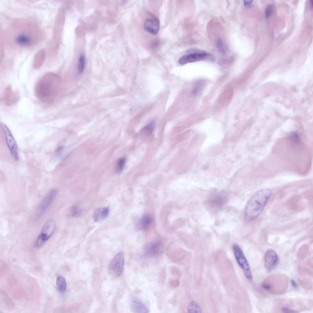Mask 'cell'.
Listing matches in <instances>:
<instances>
[{
    "instance_id": "3957f363",
    "label": "cell",
    "mask_w": 313,
    "mask_h": 313,
    "mask_svg": "<svg viewBox=\"0 0 313 313\" xmlns=\"http://www.w3.org/2000/svg\"><path fill=\"white\" fill-rule=\"evenodd\" d=\"M56 227V223L53 220L50 219L46 221L35 241V247L39 248L42 246L52 236Z\"/></svg>"
},
{
    "instance_id": "8992f818",
    "label": "cell",
    "mask_w": 313,
    "mask_h": 313,
    "mask_svg": "<svg viewBox=\"0 0 313 313\" xmlns=\"http://www.w3.org/2000/svg\"><path fill=\"white\" fill-rule=\"evenodd\" d=\"M124 256L122 252L118 253L112 259L109 264V273L115 277H119L124 268Z\"/></svg>"
},
{
    "instance_id": "30bf717a",
    "label": "cell",
    "mask_w": 313,
    "mask_h": 313,
    "mask_svg": "<svg viewBox=\"0 0 313 313\" xmlns=\"http://www.w3.org/2000/svg\"><path fill=\"white\" fill-rule=\"evenodd\" d=\"M130 305L132 311L135 313H146L149 310L146 305L138 298L133 297L131 298Z\"/></svg>"
},
{
    "instance_id": "5b68a950",
    "label": "cell",
    "mask_w": 313,
    "mask_h": 313,
    "mask_svg": "<svg viewBox=\"0 0 313 313\" xmlns=\"http://www.w3.org/2000/svg\"><path fill=\"white\" fill-rule=\"evenodd\" d=\"M234 254L236 260L242 270L245 277L249 280L252 279L251 271L249 264L241 248L237 245L232 247Z\"/></svg>"
},
{
    "instance_id": "6da1fadb",
    "label": "cell",
    "mask_w": 313,
    "mask_h": 313,
    "mask_svg": "<svg viewBox=\"0 0 313 313\" xmlns=\"http://www.w3.org/2000/svg\"><path fill=\"white\" fill-rule=\"evenodd\" d=\"M60 84V77L57 74L52 72L46 73L37 82L35 88V94L41 101L51 102L57 95Z\"/></svg>"
},
{
    "instance_id": "44dd1931",
    "label": "cell",
    "mask_w": 313,
    "mask_h": 313,
    "mask_svg": "<svg viewBox=\"0 0 313 313\" xmlns=\"http://www.w3.org/2000/svg\"><path fill=\"white\" fill-rule=\"evenodd\" d=\"M126 161V159L124 157L121 158L118 160L116 166V171L117 172L120 173L123 170Z\"/></svg>"
},
{
    "instance_id": "4316f807",
    "label": "cell",
    "mask_w": 313,
    "mask_h": 313,
    "mask_svg": "<svg viewBox=\"0 0 313 313\" xmlns=\"http://www.w3.org/2000/svg\"><path fill=\"white\" fill-rule=\"evenodd\" d=\"M261 286L262 288L266 290L269 291L271 289V285L268 283H263L262 284Z\"/></svg>"
},
{
    "instance_id": "cb8c5ba5",
    "label": "cell",
    "mask_w": 313,
    "mask_h": 313,
    "mask_svg": "<svg viewBox=\"0 0 313 313\" xmlns=\"http://www.w3.org/2000/svg\"><path fill=\"white\" fill-rule=\"evenodd\" d=\"M289 138L293 142L297 143L300 142L299 134L296 132L291 133L289 136Z\"/></svg>"
},
{
    "instance_id": "484cf974",
    "label": "cell",
    "mask_w": 313,
    "mask_h": 313,
    "mask_svg": "<svg viewBox=\"0 0 313 313\" xmlns=\"http://www.w3.org/2000/svg\"><path fill=\"white\" fill-rule=\"evenodd\" d=\"M282 311L284 313H297L298 312L295 310L291 309L286 307H283L282 308Z\"/></svg>"
},
{
    "instance_id": "2e32d148",
    "label": "cell",
    "mask_w": 313,
    "mask_h": 313,
    "mask_svg": "<svg viewBox=\"0 0 313 313\" xmlns=\"http://www.w3.org/2000/svg\"><path fill=\"white\" fill-rule=\"evenodd\" d=\"M151 217L149 215H145L141 217L138 223L139 228L141 230L146 229L152 223Z\"/></svg>"
},
{
    "instance_id": "7c38bea8",
    "label": "cell",
    "mask_w": 313,
    "mask_h": 313,
    "mask_svg": "<svg viewBox=\"0 0 313 313\" xmlns=\"http://www.w3.org/2000/svg\"><path fill=\"white\" fill-rule=\"evenodd\" d=\"M19 99L18 93L14 91L10 86H8L6 88L4 96L5 103L8 105L14 104Z\"/></svg>"
},
{
    "instance_id": "52a82bcc",
    "label": "cell",
    "mask_w": 313,
    "mask_h": 313,
    "mask_svg": "<svg viewBox=\"0 0 313 313\" xmlns=\"http://www.w3.org/2000/svg\"><path fill=\"white\" fill-rule=\"evenodd\" d=\"M1 127L5 134L6 143L10 153L14 160L18 161V151L17 143L8 127L3 123L1 124Z\"/></svg>"
},
{
    "instance_id": "7a4b0ae2",
    "label": "cell",
    "mask_w": 313,
    "mask_h": 313,
    "mask_svg": "<svg viewBox=\"0 0 313 313\" xmlns=\"http://www.w3.org/2000/svg\"><path fill=\"white\" fill-rule=\"evenodd\" d=\"M272 193L270 189L264 188L258 190L253 195L246 206L245 216L246 219L252 220L260 215Z\"/></svg>"
},
{
    "instance_id": "ffe728a7",
    "label": "cell",
    "mask_w": 313,
    "mask_h": 313,
    "mask_svg": "<svg viewBox=\"0 0 313 313\" xmlns=\"http://www.w3.org/2000/svg\"><path fill=\"white\" fill-rule=\"evenodd\" d=\"M155 126L154 121L152 120L143 128L142 131L146 132L148 135L151 134L153 131Z\"/></svg>"
},
{
    "instance_id": "e0dca14e",
    "label": "cell",
    "mask_w": 313,
    "mask_h": 313,
    "mask_svg": "<svg viewBox=\"0 0 313 313\" xmlns=\"http://www.w3.org/2000/svg\"><path fill=\"white\" fill-rule=\"evenodd\" d=\"M223 194L220 193L214 194L211 199L212 204L217 207L221 205L225 200V196Z\"/></svg>"
},
{
    "instance_id": "f1b7e54d",
    "label": "cell",
    "mask_w": 313,
    "mask_h": 313,
    "mask_svg": "<svg viewBox=\"0 0 313 313\" xmlns=\"http://www.w3.org/2000/svg\"><path fill=\"white\" fill-rule=\"evenodd\" d=\"M252 2V1H244V5L246 7H249L251 4Z\"/></svg>"
},
{
    "instance_id": "7402d4cb",
    "label": "cell",
    "mask_w": 313,
    "mask_h": 313,
    "mask_svg": "<svg viewBox=\"0 0 313 313\" xmlns=\"http://www.w3.org/2000/svg\"><path fill=\"white\" fill-rule=\"evenodd\" d=\"M85 64V59L84 56L81 55L79 57L78 69L79 73H82L83 71Z\"/></svg>"
},
{
    "instance_id": "603a6c76",
    "label": "cell",
    "mask_w": 313,
    "mask_h": 313,
    "mask_svg": "<svg viewBox=\"0 0 313 313\" xmlns=\"http://www.w3.org/2000/svg\"><path fill=\"white\" fill-rule=\"evenodd\" d=\"M81 212V210L77 206L74 205L70 208L69 214L72 217L78 216Z\"/></svg>"
},
{
    "instance_id": "83f0119b",
    "label": "cell",
    "mask_w": 313,
    "mask_h": 313,
    "mask_svg": "<svg viewBox=\"0 0 313 313\" xmlns=\"http://www.w3.org/2000/svg\"><path fill=\"white\" fill-rule=\"evenodd\" d=\"M290 282L292 286L295 288L298 287V284L297 283L293 280L291 279Z\"/></svg>"
},
{
    "instance_id": "8fae6325",
    "label": "cell",
    "mask_w": 313,
    "mask_h": 313,
    "mask_svg": "<svg viewBox=\"0 0 313 313\" xmlns=\"http://www.w3.org/2000/svg\"><path fill=\"white\" fill-rule=\"evenodd\" d=\"M144 28L145 30L153 35L158 33L160 28L159 20L156 18L146 19L144 24Z\"/></svg>"
},
{
    "instance_id": "d4e9b609",
    "label": "cell",
    "mask_w": 313,
    "mask_h": 313,
    "mask_svg": "<svg viewBox=\"0 0 313 313\" xmlns=\"http://www.w3.org/2000/svg\"><path fill=\"white\" fill-rule=\"evenodd\" d=\"M273 11V7L271 4H269L266 7L265 14L266 17H269L271 15Z\"/></svg>"
},
{
    "instance_id": "ac0fdd59",
    "label": "cell",
    "mask_w": 313,
    "mask_h": 313,
    "mask_svg": "<svg viewBox=\"0 0 313 313\" xmlns=\"http://www.w3.org/2000/svg\"><path fill=\"white\" fill-rule=\"evenodd\" d=\"M187 309L189 313H201V309L199 304L195 301H192L189 303Z\"/></svg>"
},
{
    "instance_id": "9c48e42d",
    "label": "cell",
    "mask_w": 313,
    "mask_h": 313,
    "mask_svg": "<svg viewBox=\"0 0 313 313\" xmlns=\"http://www.w3.org/2000/svg\"><path fill=\"white\" fill-rule=\"evenodd\" d=\"M207 55V54L204 52L193 53L182 57L179 59L178 62L180 64L184 65L204 59Z\"/></svg>"
},
{
    "instance_id": "9a60e30c",
    "label": "cell",
    "mask_w": 313,
    "mask_h": 313,
    "mask_svg": "<svg viewBox=\"0 0 313 313\" xmlns=\"http://www.w3.org/2000/svg\"><path fill=\"white\" fill-rule=\"evenodd\" d=\"M17 43L23 46H29L32 44V39L28 35L21 34L19 35L16 39Z\"/></svg>"
},
{
    "instance_id": "277c9868",
    "label": "cell",
    "mask_w": 313,
    "mask_h": 313,
    "mask_svg": "<svg viewBox=\"0 0 313 313\" xmlns=\"http://www.w3.org/2000/svg\"><path fill=\"white\" fill-rule=\"evenodd\" d=\"M57 192L56 189L49 191L36 208L33 214L34 219H37L43 215L56 197Z\"/></svg>"
},
{
    "instance_id": "5bb4252c",
    "label": "cell",
    "mask_w": 313,
    "mask_h": 313,
    "mask_svg": "<svg viewBox=\"0 0 313 313\" xmlns=\"http://www.w3.org/2000/svg\"><path fill=\"white\" fill-rule=\"evenodd\" d=\"M162 244L160 241L152 243L147 248L146 253L148 255L154 256L160 253L163 250Z\"/></svg>"
},
{
    "instance_id": "4fadbf2b",
    "label": "cell",
    "mask_w": 313,
    "mask_h": 313,
    "mask_svg": "<svg viewBox=\"0 0 313 313\" xmlns=\"http://www.w3.org/2000/svg\"><path fill=\"white\" fill-rule=\"evenodd\" d=\"M109 208L108 207H101L96 209L94 212L93 218L95 222L101 221L108 215Z\"/></svg>"
},
{
    "instance_id": "f546056e",
    "label": "cell",
    "mask_w": 313,
    "mask_h": 313,
    "mask_svg": "<svg viewBox=\"0 0 313 313\" xmlns=\"http://www.w3.org/2000/svg\"><path fill=\"white\" fill-rule=\"evenodd\" d=\"M310 4H311V7L312 8V6H313V1L312 0H311V1H310Z\"/></svg>"
},
{
    "instance_id": "d6986e66",
    "label": "cell",
    "mask_w": 313,
    "mask_h": 313,
    "mask_svg": "<svg viewBox=\"0 0 313 313\" xmlns=\"http://www.w3.org/2000/svg\"><path fill=\"white\" fill-rule=\"evenodd\" d=\"M56 284L58 290L61 292H64L66 287V282L65 278L63 276H58L56 280Z\"/></svg>"
},
{
    "instance_id": "ba28073f",
    "label": "cell",
    "mask_w": 313,
    "mask_h": 313,
    "mask_svg": "<svg viewBox=\"0 0 313 313\" xmlns=\"http://www.w3.org/2000/svg\"><path fill=\"white\" fill-rule=\"evenodd\" d=\"M279 260L277 253L272 249H269L266 252L264 256V265L268 271H272L277 266Z\"/></svg>"
}]
</instances>
